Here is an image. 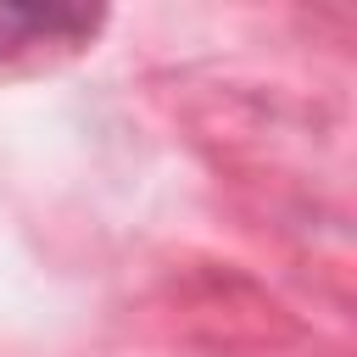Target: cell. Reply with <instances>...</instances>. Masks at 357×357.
Returning <instances> with one entry per match:
<instances>
[{"instance_id": "6da1fadb", "label": "cell", "mask_w": 357, "mask_h": 357, "mask_svg": "<svg viewBox=\"0 0 357 357\" xmlns=\"http://www.w3.org/2000/svg\"><path fill=\"white\" fill-rule=\"evenodd\" d=\"M100 28V11L73 6H0V61L33 50V45H78Z\"/></svg>"}]
</instances>
